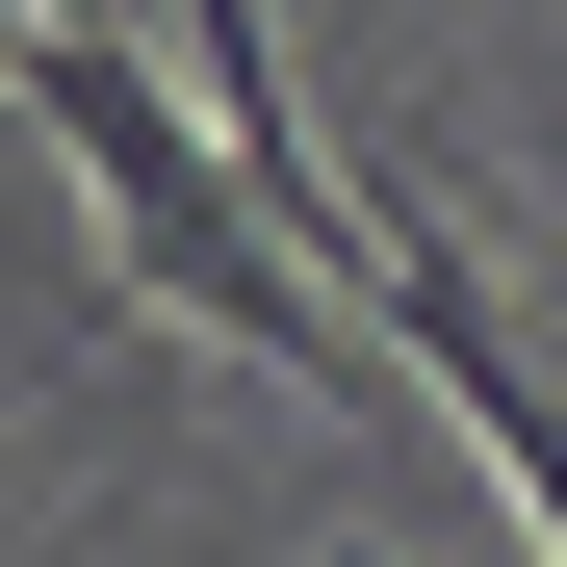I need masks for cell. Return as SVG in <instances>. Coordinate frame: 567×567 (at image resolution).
Returning a JSON list of instances; mask_svg holds the SVG:
<instances>
[{"label": "cell", "instance_id": "2", "mask_svg": "<svg viewBox=\"0 0 567 567\" xmlns=\"http://www.w3.org/2000/svg\"><path fill=\"white\" fill-rule=\"evenodd\" d=\"M361 336H388L413 388L464 413V464H491V491H516V542L567 567V388H542V336H516V284H491V258H439V233L388 207V181H361Z\"/></svg>", "mask_w": 567, "mask_h": 567}, {"label": "cell", "instance_id": "1", "mask_svg": "<svg viewBox=\"0 0 567 567\" xmlns=\"http://www.w3.org/2000/svg\"><path fill=\"white\" fill-rule=\"evenodd\" d=\"M0 104H27L52 155H78V207H104V258L155 284L181 336H233V361H284V388H388V336L336 310L310 258H284L258 207H233V155H207V104H181V52H130L104 0H52V27H0Z\"/></svg>", "mask_w": 567, "mask_h": 567}]
</instances>
